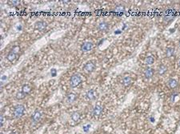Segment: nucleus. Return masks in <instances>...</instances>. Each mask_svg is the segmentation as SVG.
Returning a JSON list of instances; mask_svg holds the SVG:
<instances>
[{
  "label": "nucleus",
  "mask_w": 180,
  "mask_h": 134,
  "mask_svg": "<svg viewBox=\"0 0 180 134\" xmlns=\"http://www.w3.org/2000/svg\"><path fill=\"white\" fill-rule=\"evenodd\" d=\"M154 69H152V68H149L148 67L147 69H146L145 72H144V75H145V78L147 79H150L154 75Z\"/></svg>",
  "instance_id": "9"
},
{
  "label": "nucleus",
  "mask_w": 180,
  "mask_h": 134,
  "mask_svg": "<svg viewBox=\"0 0 180 134\" xmlns=\"http://www.w3.org/2000/svg\"><path fill=\"white\" fill-rule=\"evenodd\" d=\"M9 3H11V4H12L13 6H18V5L19 4V1H12V2H10Z\"/></svg>",
  "instance_id": "25"
},
{
  "label": "nucleus",
  "mask_w": 180,
  "mask_h": 134,
  "mask_svg": "<svg viewBox=\"0 0 180 134\" xmlns=\"http://www.w3.org/2000/svg\"><path fill=\"white\" fill-rule=\"evenodd\" d=\"M167 83H168V85H169V87L171 88V89H175V88H176L177 86H178L177 81L175 80V79H174V78L169 79V81H168Z\"/></svg>",
  "instance_id": "16"
},
{
  "label": "nucleus",
  "mask_w": 180,
  "mask_h": 134,
  "mask_svg": "<svg viewBox=\"0 0 180 134\" xmlns=\"http://www.w3.org/2000/svg\"><path fill=\"white\" fill-rule=\"evenodd\" d=\"M4 123V117L3 114H1V117H0V125L3 126Z\"/></svg>",
  "instance_id": "24"
},
{
  "label": "nucleus",
  "mask_w": 180,
  "mask_h": 134,
  "mask_svg": "<svg viewBox=\"0 0 180 134\" xmlns=\"http://www.w3.org/2000/svg\"><path fill=\"white\" fill-rule=\"evenodd\" d=\"M17 54L14 53L12 51H10L7 54V56H6V58H7L8 61H10V62H14L15 60H16L17 58Z\"/></svg>",
  "instance_id": "12"
},
{
  "label": "nucleus",
  "mask_w": 180,
  "mask_h": 134,
  "mask_svg": "<svg viewBox=\"0 0 180 134\" xmlns=\"http://www.w3.org/2000/svg\"><path fill=\"white\" fill-rule=\"evenodd\" d=\"M179 67H180V60L179 61Z\"/></svg>",
  "instance_id": "31"
},
{
  "label": "nucleus",
  "mask_w": 180,
  "mask_h": 134,
  "mask_svg": "<svg viewBox=\"0 0 180 134\" xmlns=\"http://www.w3.org/2000/svg\"><path fill=\"white\" fill-rule=\"evenodd\" d=\"M114 11H115V13L117 14H124L126 12V9H125V6H122V5H118V6H116L115 9H114Z\"/></svg>",
  "instance_id": "10"
},
{
  "label": "nucleus",
  "mask_w": 180,
  "mask_h": 134,
  "mask_svg": "<svg viewBox=\"0 0 180 134\" xmlns=\"http://www.w3.org/2000/svg\"><path fill=\"white\" fill-rule=\"evenodd\" d=\"M20 46H15L12 48V50H11V51L12 52H14V53H15V54H18V53H19L20 52Z\"/></svg>",
  "instance_id": "22"
},
{
  "label": "nucleus",
  "mask_w": 180,
  "mask_h": 134,
  "mask_svg": "<svg viewBox=\"0 0 180 134\" xmlns=\"http://www.w3.org/2000/svg\"><path fill=\"white\" fill-rule=\"evenodd\" d=\"M154 62V59L152 56H147L145 59V63L146 65H152Z\"/></svg>",
  "instance_id": "19"
},
{
  "label": "nucleus",
  "mask_w": 180,
  "mask_h": 134,
  "mask_svg": "<svg viewBox=\"0 0 180 134\" xmlns=\"http://www.w3.org/2000/svg\"><path fill=\"white\" fill-rule=\"evenodd\" d=\"M42 113L41 112L40 110L38 109H36L34 113L31 116V120H32V122L34 123H38V121L41 120V118H42Z\"/></svg>",
  "instance_id": "4"
},
{
  "label": "nucleus",
  "mask_w": 180,
  "mask_h": 134,
  "mask_svg": "<svg viewBox=\"0 0 180 134\" xmlns=\"http://www.w3.org/2000/svg\"><path fill=\"white\" fill-rule=\"evenodd\" d=\"M90 124H88V125H86V126H84V127H83V130H84V132H88L89 128H90Z\"/></svg>",
  "instance_id": "26"
},
{
  "label": "nucleus",
  "mask_w": 180,
  "mask_h": 134,
  "mask_svg": "<svg viewBox=\"0 0 180 134\" xmlns=\"http://www.w3.org/2000/svg\"><path fill=\"white\" fill-rule=\"evenodd\" d=\"M5 79H6V76H5V75H4V76H3V78H2V80H5Z\"/></svg>",
  "instance_id": "28"
},
{
  "label": "nucleus",
  "mask_w": 180,
  "mask_h": 134,
  "mask_svg": "<svg viewBox=\"0 0 180 134\" xmlns=\"http://www.w3.org/2000/svg\"><path fill=\"white\" fill-rule=\"evenodd\" d=\"M51 74L52 77H55L57 75V70L55 69H51Z\"/></svg>",
  "instance_id": "23"
},
{
  "label": "nucleus",
  "mask_w": 180,
  "mask_h": 134,
  "mask_svg": "<svg viewBox=\"0 0 180 134\" xmlns=\"http://www.w3.org/2000/svg\"><path fill=\"white\" fill-rule=\"evenodd\" d=\"M35 27L36 30H38L39 31L44 30L47 27V23L45 21H38L35 24Z\"/></svg>",
  "instance_id": "7"
},
{
  "label": "nucleus",
  "mask_w": 180,
  "mask_h": 134,
  "mask_svg": "<svg viewBox=\"0 0 180 134\" xmlns=\"http://www.w3.org/2000/svg\"><path fill=\"white\" fill-rule=\"evenodd\" d=\"M26 108L23 105H17L14 108L13 117L15 118H20L23 116Z\"/></svg>",
  "instance_id": "1"
},
{
  "label": "nucleus",
  "mask_w": 180,
  "mask_h": 134,
  "mask_svg": "<svg viewBox=\"0 0 180 134\" xmlns=\"http://www.w3.org/2000/svg\"><path fill=\"white\" fill-rule=\"evenodd\" d=\"M175 54V49L173 48V47H168L166 50V56H167V58H171V57L174 55Z\"/></svg>",
  "instance_id": "15"
},
{
  "label": "nucleus",
  "mask_w": 180,
  "mask_h": 134,
  "mask_svg": "<svg viewBox=\"0 0 180 134\" xmlns=\"http://www.w3.org/2000/svg\"><path fill=\"white\" fill-rule=\"evenodd\" d=\"M179 48H180V42H179Z\"/></svg>",
  "instance_id": "32"
},
{
  "label": "nucleus",
  "mask_w": 180,
  "mask_h": 134,
  "mask_svg": "<svg viewBox=\"0 0 180 134\" xmlns=\"http://www.w3.org/2000/svg\"><path fill=\"white\" fill-rule=\"evenodd\" d=\"M102 112H103V107L99 105H95L92 111L93 115H94L95 117H100V116L102 115Z\"/></svg>",
  "instance_id": "6"
},
{
  "label": "nucleus",
  "mask_w": 180,
  "mask_h": 134,
  "mask_svg": "<svg viewBox=\"0 0 180 134\" xmlns=\"http://www.w3.org/2000/svg\"><path fill=\"white\" fill-rule=\"evenodd\" d=\"M177 95H178L177 94H172V95H171V101H172V102H173V101H175V97H176Z\"/></svg>",
  "instance_id": "27"
},
{
  "label": "nucleus",
  "mask_w": 180,
  "mask_h": 134,
  "mask_svg": "<svg viewBox=\"0 0 180 134\" xmlns=\"http://www.w3.org/2000/svg\"><path fill=\"white\" fill-rule=\"evenodd\" d=\"M86 97L89 99V100H94L95 98V91L93 89H89L87 92H86Z\"/></svg>",
  "instance_id": "17"
},
{
  "label": "nucleus",
  "mask_w": 180,
  "mask_h": 134,
  "mask_svg": "<svg viewBox=\"0 0 180 134\" xmlns=\"http://www.w3.org/2000/svg\"><path fill=\"white\" fill-rule=\"evenodd\" d=\"M31 90V88L28 84H24L22 86V91L26 94H28Z\"/></svg>",
  "instance_id": "18"
},
{
  "label": "nucleus",
  "mask_w": 180,
  "mask_h": 134,
  "mask_svg": "<svg viewBox=\"0 0 180 134\" xmlns=\"http://www.w3.org/2000/svg\"><path fill=\"white\" fill-rule=\"evenodd\" d=\"M18 30H22V26H21V25H20V26H18Z\"/></svg>",
  "instance_id": "30"
},
{
  "label": "nucleus",
  "mask_w": 180,
  "mask_h": 134,
  "mask_svg": "<svg viewBox=\"0 0 180 134\" xmlns=\"http://www.w3.org/2000/svg\"><path fill=\"white\" fill-rule=\"evenodd\" d=\"M26 95V94H24V93L22 92V91H19V92H18L17 94H16V95H15V97H16V98H17L18 100H22V99L25 98Z\"/></svg>",
  "instance_id": "21"
},
{
  "label": "nucleus",
  "mask_w": 180,
  "mask_h": 134,
  "mask_svg": "<svg viewBox=\"0 0 180 134\" xmlns=\"http://www.w3.org/2000/svg\"><path fill=\"white\" fill-rule=\"evenodd\" d=\"M167 71V67L164 65H161L158 68V69H157V72H158V74L159 76L163 75Z\"/></svg>",
  "instance_id": "13"
},
{
  "label": "nucleus",
  "mask_w": 180,
  "mask_h": 134,
  "mask_svg": "<svg viewBox=\"0 0 180 134\" xmlns=\"http://www.w3.org/2000/svg\"><path fill=\"white\" fill-rule=\"evenodd\" d=\"M115 34H120V33H121V31H120V30H115Z\"/></svg>",
  "instance_id": "29"
},
{
  "label": "nucleus",
  "mask_w": 180,
  "mask_h": 134,
  "mask_svg": "<svg viewBox=\"0 0 180 134\" xmlns=\"http://www.w3.org/2000/svg\"><path fill=\"white\" fill-rule=\"evenodd\" d=\"M77 99V95L75 94H73V93H70V94H67V100L69 103H73L74 101H75Z\"/></svg>",
  "instance_id": "11"
},
{
  "label": "nucleus",
  "mask_w": 180,
  "mask_h": 134,
  "mask_svg": "<svg viewBox=\"0 0 180 134\" xmlns=\"http://www.w3.org/2000/svg\"><path fill=\"white\" fill-rule=\"evenodd\" d=\"M131 78L129 76H126L124 77L123 79H122V85H123L125 87H127V86H129L131 84Z\"/></svg>",
  "instance_id": "14"
},
{
  "label": "nucleus",
  "mask_w": 180,
  "mask_h": 134,
  "mask_svg": "<svg viewBox=\"0 0 180 134\" xmlns=\"http://www.w3.org/2000/svg\"><path fill=\"white\" fill-rule=\"evenodd\" d=\"M79 118H80V113H78V112H73L72 114H71V119L73 120L74 121H78L79 120Z\"/></svg>",
  "instance_id": "20"
},
{
  "label": "nucleus",
  "mask_w": 180,
  "mask_h": 134,
  "mask_svg": "<svg viewBox=\"0 0 180 134\" xmlns=\"http://www.w3.org/2000/svg\"><path fill=\"white\" fill-rule=\"evenodd\" d=\"M83 69H84V70H85L86 73H89V74H90V73H92L95 69V65L94 62H86V64H85V65H84V67H83Z\"/></svg>",
  "instance_id": "5"
},
{
  "label": "nucleus",
  "mask_w": 180,
  "mask_h": 134,
  "mask_svg": "<svg viewBox=\"0 0 180 134\" xmlns=\"http://www.w3.org/2000/svg\"><path fill=\"white\" fill-rule=\"evenodd\" d=\"M108 28H109V24L105 21L100 22L98 24V30L100 31H103L104 32V31L107 30Z\"/></svg>",
  "instance_id": "8"
},
{
  "label": "nucleus",
  "mask_w": 180,
  "mask_h": 134,
  "mask_svg": "<svg viewBox=\"0 0 180 134\" xmlns=\"http://www.w3.org/2000/svg\"><path fill=\"white\" fill-rule=\"evenodd\" d=\"M93 48V43L90 42H85L81 45V51L83 53H86V52L90 51Z\"/></svg>",
  "instance_id": "3"
},
{
  "label": "nucleus",
  "mask_w": 180,
  "mask_h": 134,
  "mask_svg": "<svg viewBox=\"0 0 180 134\" xmlns=\"http://www.w3.org/2000/svg\"><path fill=\"white\" fill-rule=\"evenodd\" d=\"M82 82V78L79 74H73L70 79V85L71 87L74 88L79 85Z\"/></svg>",
  "instance_id": "2"
}]
</instances>
